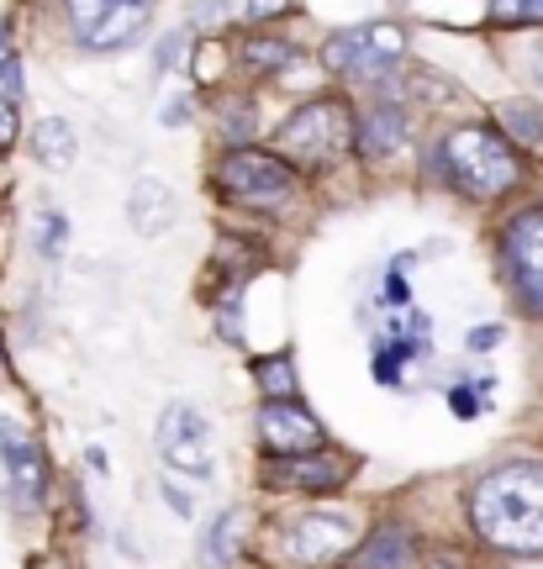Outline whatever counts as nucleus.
Returning a JSON list of instances; mask_svg holds the SVG:
<instances>
[{
  "mask_svg": "<svg viewBox=\"0 0 543 569\" xmlns=\"http://www.w3.org/2000/svg\"><path fill=\"white\" fill-rule=\"evenodd\" d=\"M221 127H227V138H233V142L254 138V111H248V101H227V106H221Z\"/></svg>",
  "mask_w": 543,
  "mask_h": 569,
  "instance_id": "23",
  "label": "nucleus"
},
{
  "mask_svg": "<svg viewBox=\"0 0 543 569\" xmlns=\"http://www.w3.org/2000/svg\"><path fill=\"white\" fill-rule=\"evenodd\" d=\"M406 59V32L396 21H364V27H348V32H333L323 42V63L338 69L348 80H391Z\"/></svg>",
  "mask_w": 543,
  "mask_h": 569,
  "instance_id": "5",
  "label": "nucleus"
},
{
  "mask_svg": "<svg viewBox=\"0 0 543 569\" xmlns=\"http://www.w3.org/2000/svg\"><path fill=\"white\" fill-rule=\"evenodd\" d=\"M175 190L159 180V174H138L132 180V190H127V222H132V232H142V238H159V232H169L175 227Z\"/></svg>",
  "mask_w": 543,
  "mask_h": 569,
  "instance_id": "13",
  "label": "nucleus"
},
{
  "mask_svg": "<svg viewBox=\"0 0 543 569\" xmlns=\"http://www.w3.org/2000/svg\"><path fill=\"white\" fill-rule=\"evenodd\" d=\"M433 163L460 184L464 196H481V201L517 184V153H512V142L496 127H460V132H448L438 142V153L427 159V169Z\"/></svg>",
  "mask_w": 543,
  "mask_h": 569,
  "instance_id": "2",
  "label": "nucleus"
},
{
  "mask_svg": "<svg viewBox=\"0 0 543 569\" xmlns=\"http://www.w3.org/2000/svg\"><path fill=\"white\" fill-rule=\"evenodd\" d=\"M348 148H359V117H354L348 101H333V96L306 101L302 111L275 132V153H280L285 163H306V169L338 163Z\"/></svg>",
  "mask_w": 543,
  "mask_h": 569,
  "instance_id": "3",
  "label": "nucleus"
},
{
  "mask_svg": "<svg viewBox=\"0 0 543 569\" xmlns=\"http://www.w3.org/2000/svg\"><path fill=\"white\" fill-rule=\"evenodd\" d=\"M427 569H470V565H464L460 553H438V559H433V565H427Z\"/></svg>",
  "mask_w": 543,
  "mask_h": 569,
  "instance_id": "34",
  "label": "nucleus"
},
{
  "mask_svg": "<svg viewBox=\"0 0 543 569\" xmlns=\"http://www.w3.org/2000/svg\"><path fill=\"white\" fill-rule=\"evenodd\" d=\"M159 496H164V507L175 511V517H196V501H190V496H185V490L175 486V480H164Z\"/></svg>",
  "mask_w": 543,
  "mask_h": 569,
  "instance_id": "25",
  "label": "nucleus"
},
{
  "mask_svg": "<svg viewBox=\"0 0 543 569\" xmlns=\"http://www.w3.org/2000/svg\"><path fill=\"white\" fill-rule=\"evenodd\" d=\"M470 396H475V390H454V411H460V417H475V411H481V401H470Z\"/></svg>",
  "mask_w": 543,
  "mask_h": 569,
  "instance_id": "33",
  "label": "nucleus"
},
{
  "mask_svg": "<svg viewBox=\"0 0 543 569\" xmlns=\"http://www.w3.org/2000/svg\"><path fill=\"white\" fill-rule=\"evenodd\" d=\"M402 142H406V117L391 101L375 106V111L359 122V148L369 153V159H391V153H402Z\"/></svg>",
  "mask_w": 543,
  "mask_h": 569,
  "instance_id": "15",
  "label": "nucleus"
},
{
  "mask_svg": "<svg viewBox=\"0 0 543 569\" xmlns=\"http://www.w3.org/2000/svg\"><path fill=\"white\" fill-rule=\"evenodd\" d=\"M406 90H417V96H427V101H438V106H448V101H454V96H460L454 84H448V80H438V74H427V69H417V74L406 80Z\"/></svg>",
  "mask_w": 543,
  "mask_h": 569,
  "instance_id": "24",
  "label": "nucleus"
},
{
  "mask_svg": "<svg viewBox=\"0 0 543 569\" xmlns=\"http://www.w3.org/2000/svg\"><path fill=\"white\" fill-rule=\"evenodd\" d=\"M348 465L338 453H296V459H264V486L275 490H338Z\"/></svg>",
  "mask_w": 543,
  "mask_h": 569,
  "instance_id": "12",
  "label": "nucleus"
},
{
  "mask_svg": "<svg viewBox=\"0 0 543 569\" xmlns=\"http://www.w3.org/2000/svg\"><path fill=\"white\" fill-rule=\"evenodd\" d=\"M502 264H506V280L517 290V301L543 317V206L512 217L502 232Z\"/></svg>",
  "mask_w": 543,
  "mask_h": 569,
  "instance_id": "9",
  "label": "nucleus"
},
{
  "mask_svg": "<svg viewBox=\"0 0 543 569\" xmlns=\"http://www.w3.org/2000/svg\"><path fill=\"white\" fill-rule=\"evenodd\" d=\"M17 122H21V106L0 101V148H11V142H17Z\"/></svg>",
  "mask_w": 543,
  "mask_h": 569,
  "instance_id": "28",
  "label": "nucleus"
},
{
  "mask_svg": "<svg viewBox=\"0 0 543 569\" xmlns=\"http://www.w3.org/2000/svg\"><path fill=\"white\" fill-rule=\"evenodd\" d=\"M285 6H290V0H248V17H254V21H269V17H280Z\"/></svg>",
  "mask_w": 543,
  "mask_h": 569,
  "instance_id": "30",
  "label": "nucleus"
},
{
  "mask_svg": "<svg viewBox=\"0 0 543 569\" xmlns=\"http://www.w3.org/2000/svg\"><path fill=\"white\" fill-rule=\"evenodd\" d=\"M75 153H80V142H75V127L63 122V117H48V122L32 127V159H38L42 169L63 174V169L75 163Z\"/></svg>",
  "mask_w": 543,
  "mask_h": 569,
  "instance_id": "16",
  "label": "nucleus"
},
{
  "mask_svg": "<svg viewBox=\"0 0 543 569\" xmlns=\"http://www.w3.org/2000/svg\"><path fill=\"white\" fill-rule=\"evenodd\" d=\"M0 375H6V343H0Z\"/></svg>",
  "mask_w": 543,
  "mask_h": 569,
  "instance_id": "36",
  "label": "nucleus"
},
{
  "mask_svg": "<svg viewBox=\"0 0 543 569\" xmlns=\"http://www.w3.org/2000/svg\"><path fill=\"white\" fill-rule=\"evenodd\" d=\"M470 528L481 532L491 549L543 553V465L539 459H517V465L491 469L481 486L470 490Z\"/></svg>",
  "mask_w": 543,
  "mask_h": 569,
  "instance_id": "1",
  "label": "nucleus"
},
{
  "mask_svg": "<svg viewBox=\"0 0 543 569\" xmlns=\"http://www.w3.org/2000/svg\"><path fill=\"white\" fill-rule=\"evenodd\" d=\"M185 117H190V106H185V96H175V101H169V106H164V111H159V122H164V127L185 122Z\"/></svg>",
  "mask_w": 543,
  "mask_h": 569,
  "instance_id": "31",
  "label": "nucleus"
},
{
  "mask_svg": "<svg viewBox=\"0 0 543 569\" xmlns=\"http://www.w3.org/2000/svg\"><path fill=\"white\" fill-rule=\"evenodd\" d=\"M63 243H69V217H63V211H42L38 217V253L42 259H59Z\"/></svg>",
  "mask_w": 543,
  "mask_h": 569,
  "instance_id": "21",
  "label": "nucleus"
},
{
  "mask_svg": "<svg viewBox=\"0 0 543 569\" xmlns=\"http://www.w3.org/2000/svg\"><path fill=\"white\" fill-rule=\"evenodd\" d=\"M254 380L269 401H296L302 386H296V359L290 353H269V359H254Z\"/></svg>",
  "mask_w": 543,
  "mask_h": 569,
  "instance_id": "18",
  "label": "nucleus"
},
{
  "mask_svg": "<svg viewBox=\"0 0 543 569\" xmlns=\"http://www.w3.org/2000/svg\"><path fill=\"white\" fill-rule=\"evenodd\" d=\"M217 184L227 201L248 206V211H275V206H285L290 190H296V169H290L280 153L233 148V153L217 163Z\"/></svg>",
  "mask_w": 543,
  "mask_h": 569,
  "instance_id": "6",
  "label": "nucleus"
},
{
  "mask_svg": "<svg viewBox=\"0 0 543 569\" xmlns=\"http://www.w3.org/2000/svg\"><path fill=\"white\" fill-rule=\"evenodd\" d=\"M412 565H417V538L402 522L375 528L354 553V569H412Z\"/></svg>",
  "mask_w": 543,
  "mask_h": 569,
  "instance_id": "14",
  "label": "nucleus"
},
{
  "mask_svg": "<svg viewBox=\"0 0 543 569\" xmlns=\"http://www.w3.org/2000/svg\"><path fill=\"white\" fill-rule=\"evenodd\" d=\"M359 517L343 507H317L302 511V517H285L280 532H275V553H280L285 569H327L359 553Z\"/></svg>",
  "mask_w": 543,
  "mask_h": 569,
  "instance_id": "4",
  "label": "nucleus"
},
{
  "mask_svg": "<svg viewBox=\"0 0 543 569\" xmlns=\"http://www.w3.org/2000/svg\"><path fill=\"white\" fill-rule=\"evenodd\" d=\"M238 538H243V511H217L211 528H206V538H201V559L211 569L233 565V559H238Z\"/></svg>",
  "mask_w": 543,
  "mask_h": 569,
  "instance_id": "17",
  "label": "nucleus"
},
{
  "mask_svg": "<svg viewBox=\"0 0 543 569\" xmlns=\"http://www.w3.org/2000/svg\"><path fill=\"white\" fill-rule=\"evenodd\" d=\"M502 343V327H475L470 332V348H496Z\"/></svg>",
  "mask_w": 543,
  "mask_h": 569,
  "instance_id": "32",
  "label": "nucleus"
},
{
  "mask_svg": "<svg viewBox=\"0 0 543 569\" xmlns=\"http://www.w3.org/2000/svg\"><path fill=\"white\" fill-rule=\"evenodd\" d=\"M217 17H227V0H196V27H211Z\"/></svg>",
  "mask_w": 543,
  "mask_h": 569,
  "instance_id": "29",
  "label": "nucleus"
},
{
  "mask_svg": "<svg viewBox=\"0 0 543 569\" xmlns=\"http://www.w3.org/2000/svg\"><path fill=\"white\" fill-rule=\"evenodd\" d=\"M527 21H543V0H533V11H527Z\"/></svg>",
  "mask_w": 543,
  "mask_h": 569,
  "instance_id": "35",
  "label": "nucleus"
},
{
  "mask_svg": "<svg viewBox=\"0 0 543 569\" xmlns=\"http://www.w3.org/2000/svg\"><path fill=\"white\" fill-rule=\"evenodd\" d=\"M154 448H159L164 469H175L185 480H211V475H217V438H211V422H206L196 407H185V401L159 411Z\"/></svg>",
  "mask_w": 543,
  "mask_h": 569,
  "instance_id": "7",
  "label": "nucleus"
},
{
  "mask_svg": "<svg viewBox=\"0 0 543 569\" xmlns=\"http://www.w3.org/2000/svg\"><path fill=\"white\" fill-rule=\"evenodd\" d=\"M0 101L21 106V59L6 38H0Z\"/></svg>",
  "mask_w": 543,
  "mask_h": 569,
  "instance_id": "22",
  "label": "nucleus"
},
{
  "mask_svg": "<svg viewBox=\"0 0 543 569\" xmlns=\"http://www.w3.org/2000/svg\"><path fill=\"white\" fill-rule=\"evenodd\" d=\"M243 59H248V69H259V74H280V69H290L302 53L280 38H254L248 48H243Z\"/></svg>",
  "mask_w": 543,
  "mask_h": 569,
  "instance_id": "19",
  "label": "nucleus"
},
{
  "mask_svg": "<svg viewBox=\"0 0 543 569\" xmlns=\"http://www.w3.org/2000/svg\"><path fill=\"white\" fill-rule=\"evenodd\" d=\"M0 459H6V475H11V496H17L21 511H38L42 496H48V465H42V448L21 432L17 422L0 417Z\"/></svg>",
  "mask_w": 543,
  "mask_h": 569,
  "instance_id": "11",
  "label": "nucleus"
},
{
  "mask_svg": "<svg viewBox=\"0 0 543 569\" xmlns=\"http://www.w3.org/2000/svg\"><path fill=\"white\" fill-rule=\"evenodd\" d=\"M323 422L296 401H264L259 407V448L269 459H296V453H323Z\"/></svg>",
  "mask_w": 543,
  "mask_h": 569,
  "instance_id": "10",
  "label": "nucleus"
},
{
  "mask_svg": "<svg viewBox=\"0 0 543 569\" xmlns=\"http://www.w3.org/2000/svg\"><path fill=\"white\" fill-rule=\"evenodd\" d=\"M185 32H169V38L159 42V74H169V69H175V63H180V53H185Z\"/></svg>",
  "mask_w": 543,
  "mask_h": 569,
  "instance_id": "26",
  "label": "nucleus"
},
{
  "mask_svg": "<svg viewBox=\"0 0 543 569\" xmlns=\"http://www.w3.org/2000/svg\"><path fill=\"white\" fill-rule=\"evenodd\" d=\"M154 17V0H69V21H75V38L96 53H117L148 32Z\"/></svg>",
  "mask_w": 543,
  "mask_h": 569,
  "instance_id": "8",
  "label": "nucleus"
},
{
  "mask_svg": "<svg viewBox=\"0 0 543 569\" xmlns=\"http://www.w3.org/2000/svg\"><path fill=\"white\" fill-rule=\"evenodd\" d=\"M533 0H491V17L496 21H527Z\"/></svg>",
  "mask_w": 543,
  "mask_h": 569,
  "instance_id": "27",
  "label": "nucleus"
},
{
  "mask_svg": "<svg viewBox=\"0 0 543 569\" xmlns=\"http://www.w3.org/2000/svg\"><path fill=\"white\" fill-rule=\"evenodd\" d=\"M502 127L517 142H527V148L543 153V111H533L527 101H512V106H502Z\"/></svg>",
  "mask_w": 543,
  "mask_h": 569,
  "instance_id": "20",
  "label": "nucleus"
}]
</instances>
